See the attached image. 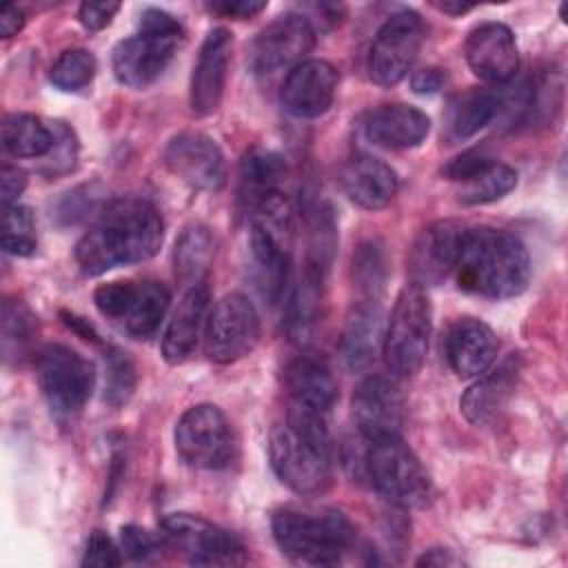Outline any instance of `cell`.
Listing matches in <instances>:
<instances>
[{"instance_id": "obj_47", "label": "cell", "mask_w": 568, "mask_h": 568, "mask_svg": "<svg viewBox=\"0 0 568 568\" xmlns=\"http://www.w3.org/2000/svg\"><path fill=\"white\" fill-rule=\"evenodd\" d=\"M444 80H446V75H444L439 69H433V67H430V69H422V71L413 73L410 87H413L415 93L426 95V93H437V91L442 89Z\"/></svg>"}, {"instance_id": "obj_12", "label": "cell", "mask_w": 568, "mask_h": 568, "mask_svg": "<svg viewBox=\"0 0 568 568\" xmlns=\"http://www.w3.org/2000/svg\"><path fill=\"white\" fill-rule=\"evenodd\" d=\"M160 526L169 544L178 548L191 564L233 566L244 561V546L229 530L200 515L171 513Z\"/></svg>"}, {"instance_id": "obj_26", "label": "cell", "mask_w": 568, "mask_h": 568, "mask_svg": "<svg viewBox=\"0 0 568 568\" xmlns=\"http://www.w3.org/2000/svg\"><path fill=\"white\" fill-rule=\"evenodd\" d=\"M501 111L499 93L486 89H468L455 95L444 113V135L448 142H462L479 133Z\"/></svg>"}, {"instance_id": "obj_6", "label": "cell", "mask_w": 568, "mask_h": 568, "mask_svg": "<svg viewBox=\"0 0 568 568\" xmlns=\"http://www.w3.org/2000/svg\"><path fill=\"white\" fill-rule=\"evenodd\" d=\"M364 466L373 488L390 504L402 508H419L428 504L430 477L402 435L371 439Z\"/></svg>"}, {"instance_id": "obj_1", "label": "cell", "mask_w": 568, "mask_h": 568, "mask_svg": "<svg viewBox=\"0 0 568 568\" xmlns=\"http://www.w3.org/2000/svg\"><path fill=\"white\" fill-rule=\"evenodd\" d=\"M164 237L162 215L140 197L106 202L91 229L75 244V262L84 275H102L122 264L153 257Z\"/></svg>"}, {"instance_id": "obj_28", "label": "cell", "mask_w": 568, "mask_h": 568, "mask_svg": "<svg viewBox=\"0 0 568 568\" xmlns=\"http://www.w3.org/2000/svg\"><path fill=\"white\" fill-rule=\"evenodd\" d=\"M213 253H215V242H213L211 231L202 224L186 226L180 233V237L175 242V251H173L175 277L186 288L204 284L209 268L213 264Z\"/></svg>"}, {"instance_id": "obj_14", "label": "cell", "mask_w": 568, "mask_h": 568, "mask_svg": "<svg viewBox=\"0 0 568 568\" xmlns=\"http://www.w3.org/2000/svg\"><path fill=\"white\" fill-rule=\"evenodd\" d=\"M166 169L197 191H220L226 182L224 153L213 138L200 131H182L164 146Z\"/></svg>"}, {"instance_id": "obj_17", "label": "cell", "mask_w": 568, "mask_h": 568, "mask_svg": "<svg viewBox=\"0 0 568 568\" xmlns=\"http://www.w3.org/2000/svg\"><path fill=\"white\" fill-rule=\"evenodd\" d=\"M337 69L320 58H306L293 67L280 91L282 106L295 118H317L328 111L337 91Z\"/></svg>"}, {"instance_id": "obj_42", "label": "cell", "mask_w": 568, "mask_h": 568, "mask_svg": "<svg viewBox=\"0 0 568 568\" xmlns=\"http://www.w3.org/2000/svg\"><path fill=\"white\" fill-rule=\"evenodd\" d=\"M490 160H493V158L484 155L481 151H464L462 155L453 158V160L442 169V173H444V178H448V180H453V182H464V180H468L470 175H475L477 171H481Z\"/></svg>"}, {"instance_id": "obj_43", "label": "cell", "mask_w": 568, "mask_h": 568, "mask_svg": "<svg viewBox=\"0 0 568 568\" xmlns=\"http://www.w3.org/2000/svg\"><path fill=\"white\" fill-rule=\"evenodd\" d=\"M120 11V2H82L78 9V20L89 31L104 29L113 16Z\"/></svg>"}, {"instance_id": "obj_21", "label": "cell", "mask_w": 568, "mask_h": 568, "mask_svg": "<svg viewBox=\"0 0 568 568\" xmlns=\"http://www.w3.org/2000/svg\"><path fill=\"white\" fill-rule=\"evenodd\" d=\"M339 182L348 200L366 211H377L390 204L397 195L399 178L382 160L368 153H355L339 171Z\"/></svg>"}, {"instance_id": "obj_23", "label": "cell", "mask_w": 568, "mask_h": 568, "mask_svg": "<svg viewBox=\"0 0 568 568\" xmlns=\"http://www.w3.org/2000/svg\"><path fill=\"white\" fill-rule=\"evenodd\" d=\"M428 131V115L408 104H382L373 109L364 120V135L368 142L390 151L419 146Z\"/></svg>"}, {"instance_id": "obj_7", "label": "cell", "mask_w": 568, "mask_h": 568, "mask_svg": "<svg viewBox=\"0 0 568 568\" xmlns=\"http://www.w3.org/2000/svg\"><path fill=\"white\" fill-rule=\"evenodd\" d=\"M430 302L422 286L406 284L393 306L384 331L382 355L395 377H413L428 353Z\"/></svg>"}, {"instance_id": "obj_41", "label": "cell", "mask_w": 568, "mask_h": 568, "mask_svg": "<svg viewBox=\"0 0 568 568\" xmlns=\"http://www.w3.org/2000/svg\"><path fill=\"white\" fill-rule=\"evenodd\" d=\"M120 546H122L124 555L133 561H146L149 557H153L160 550L158 539L149 530H144L135 524L120 528Z\"/></svg>"}, {"instance_id": "obj_4", "label": "cell", "mask_w": 568, "mask_h": 568, "mask_svg": "<svg viewBox=\"0 0 568 568\" xmlns=\"http://www.w3.org/2000/svg\"><path fill=\"white\" fill-rule=\"evenodd\" d=\"M277 548L295 564L335 566L351 550V521L326 506H284L271 519Z\"/></svg>"}, {"instance_id": "obj_24", "label": "cell", "mask_w": 568, "mask_h": 568, "mask_svg": "<svg viewBox=\"0 0 568 568\" xmlns=\"http://www.w3.org/2000/svg\"><path fill=\"white\" fill-rule=\"evenodd\" d=\"M206 306H209L206 284L191 286L180 297L166 324V331L162 335V355L169 364H182L193 355L200 335H204Z\"/></svg>"}, {"instance_id": "obj_20", "label": "cell", "mask_w": 568, "mask_h": 568, "mask_svg": "<svg viewBox=\"0 0 568 568\" xmlns=\"http://www.w3.org/2000/svg\"><path fill=\"white\" fill-rule=\"evenodd\" d=\"M497 335L477 317H459L446 335V357L457 377L484 375L497 357Z\"/></svg>"}, {"instance_id": "obj_45", "label": "cell", "mask_w": 568, "mask_h": 568, "mask_svg": "<svg viewBox=\"0 0 568 568\" xmlns=\"http://www.w3.org/2000/svg\"><path fill=\"white\" fill-rule=\"evenodd\" d=\"M27 186V175L22 169L4 164L0 171V195H2V209L18 204V197L22 195Z\"/></svg>"}, {"instance_id": "obj_46", "label": "cell", "mask_w": 568, "mask_h": 568, "mask_svg": "<svg viewBox=\"0 0 568 568\" xmlns=\"http://www.w3.org/2000/svg\"><path fill=\"white\" fill-rule=\"evenodd\" d=\"M213 13H220L224 18H235V20H246L257 16L260 11L266 9V2H253V0H224V2H213L209 4Z\"/></svg>"}, {"instance_id": "obj_39", "label": "cell", "mask_w": 568, "mask_h": 568, "mask_svg": "<svg viewBox=\"0 0 568 568\" xmlns=\"http://www.w3.org/2000/svg\"><path fill=\"white\" fill-rule=\"evenodd\" d=\"M51 124H53V133H55V144H53L51 153L47 155V164H49L47 175L69 173L75 166V158H78L75 135L64 122H51Z\"/></svg>"}, {"instance_id": "obj_22", "label": "cell", "mask_w": 568, "mask_h": 568, "mask_svg": "<svg viewBox=\"0 0 568 568\" xmlns=\"http://www.w3.org/2000/svg\"><path fill=\"white\" fill-rule=\"evenodd\" d=\"M284 388L291 406L328 415L337 399V382L328 362L315 353H302L284 368Z\"/></svg>"}, {"instance_id": "obj_27", "label": "cell", "mask_w": 568, "mask_h": 568, "mask_svg": "<svg viewBox=\"0 0 568 568\" xmlns=\"http://www.w3.org/2000/svg\"><path fill=\"white\" fill-rule=\"evenodd\" d=\"M515 373L517 368L513 366V362H504L493 373L479 375V379L464 393L459 406L470 424L484 426L495 419L513 390Z\"/></svg>"}, {"instance_id": "obj_29", "label": "cell", "mask_w": 568, "mask_h": 568, "mask_svg": "<svg viewBox=\"0 0 568 568\" xmlns=\"http://www.w3.org/2000/svg\"><path fill=\"white\" fill-rule=\"evenodd\" d=\"M169 302H171V293L164 284L151 282V280L138 282L120 324L131 337L149 339L160 328L166 315Z\"/></svg>"}, {"instance_id": "obj_50", "label": "cell", "mask_w": 568, "mask_h": 568, "mask_svg": "<svg viewBox=\"0 0 568 568\" xmlns=\"http://www.w3.org/2000/svg\"><path fill=\"white\" fill-rule=\"evenodd\" d=\"M437 11H442V13H448V16H462V13H466V11H470L473 9V4H464V2H450V0H446V2H430Z\"/></svg>"}, {"instance_id": "obj_37", "label": "cell", "mask_w": 568, "mask_h": 568, "mask_svg": "<svg viewBox=\"0 0 568 568\" xmlns=\"http://www.w3.org/2000/svg\"><path fill=\"white\" fill-rule=\"evenodd\" d=\"M135 284L138 282L126 280V282H109V284L98 286L95 293H93L95 308L104 317H109L113 322H120L124 317V313H126V306H129L131 297H133Z\"/></svg>"}, {"instance_id": "obj_10", "label": "cell", "mask_w": 568, "mask_h": 568, "mask_svg": "<svg viewBox=\"0 0 568 568\" xmlns=\"http://www.w3.org/2000/svg\"><path fill=\"white\" fill-rule=\"evenodd\" d=\"M204 353L215 364H231L248 355L260 339V317L242 293L224 295L204 322Z\"/></svg>"}, {"instance_id": "obj_18", "label": "cell", "mask_w": 568, "mask_h": 568, "mask_svg": "<svg viewBox=\"0 0 568 568\" xmlns=\"http://www.w3.org/2000/svg\"><path fill=\"white\" fill-rule=\"evenodd\" d=\"M470 71L490 84L510 82L519 69V49L513 31L501 22L475 27L464 44Z\"/></svg>"}, {"instance_id": "obj_8", "label": "cell", "mask_w": 568, "mask_h": 568, "mask_svg": "<svg viewBox=\"0 0 568 568\" xmlns=\"http://www.w3.org/2000/svg\"><path fill=\"white\" fill-rule=\"evenodd\" d=\"M40 390L58 417H73L91 397L95 384L93 364L64 344H47L36 355Z\"/></svg>"}, {"instance_id": "obj_48", "label": "cell", "mask_w": 568, "mask_h": 568, "mask_svg": "<svg viewBox=\"0 0 568 568\" xmlns=\"http://www.w3.org/2000/svg\"><path fill=\"white\" fill-rule=\"evenodd\" d=\"M24 24V13L16 7V4H7L0 11V36L2 38H11L16 36Z\"/></svg>"}, {"instance_id": "obj_30", "label": "cell", "mask_w": 568, "mask_h": 568, "mask_svg": "<svg viewBox=\"0 0 568 568\" xmlns=\"http://www.w3.org/2000/svg\"><path fill=\"white\" fill-rule=\"evenodd\" d=\"M2 144L13 158H47L55 144L53 124L31 113H9L2 120Z\"/></svg>"}, {"instance_id": "obj_9", "label": "cell", "mask_w": 568, "mask_h": 568, "mask_svg": "<svg viewBox=\"0 0 568 568\" xmlns=\"http://www.w3.org/2000/svg\"><path fill=\"white\" fill-rule=\"evenodd\" d=\"M173 437L178 455L193 468L217 470L229 466L235 455L231 424L213 404H197L184 410Z\"/></svg>"}, {"instance_id": "obj_40", "label": "cell", "mask_w": 568, "mask_h": 568, "mask_svg": "<svg viewBox=\"0 0 568 568\" xmlns=\"http://www.w3.org/2000/svg\"><path fill=\"white\" fill-rule=\"evenodd\" d=\"M120 564H122V555H120V548L113 544V539L104 530H93L84 548L82 566L115 568Z\"/></svg>"}, {"instance_id": "obj_35", "label": "cell", "mask_w": 568, "mask_h": 568, "mask_svg": "<svg viewBox=\"0 0 568 568\" xmlns=\"http://www.w3.org/2000/svg\"><path fill=\"white\" fill-rule=\"evenodd\" d=\"M36 224L33 215L27 206L13 204L4 209V231H2V248L11 255L27 257L36 251Z\"/></svg>"}, {"instance_id": "obj_2", "label": "cell", "mask_w": 568, "mask_h": 568, "mask_svg": "<svg viewBox=\"0 0 568 568\" xmlns=\"http://www.w3.org/2000/svg\"><path fill=\"white\" fill-rule=\"evenodd\" d=\"M275 475L297 495H322L331 484V435L326 415L291 406L268 437Z\"/></svg>"}, {"instance_id": "obj_32", "label": "cell", "mask_w": 568, "mask_h": 568, "mask_svg": "<svg viewBox=\"0 0 568 568\" xmlns=\"http://www.w3.org/2000/svg\"><path fill=\"white\" fill-rule=\"evenodd\" d=\"M246 197H257L271 191H280V182L286 175L284 158L273 149H253L244 155L240 166Z\"/></svg>"}, {"instance_id": "obj_11", "label": "cell", "mask_w": 568, "mask_h": 568, "mask_svg": "<svg viewBox=\"0 0 568 568\" xmlns=\"http://www.w3.org/2000/svg\"><path fill=\"white\" fill-rule=\"evenodd\" d=\"M424 42L422 18L404 9L390 16L377 31L368 53V75L375 84L393 87L406 78Z\"/></svg>"}, {"instance_id": "obj_33", "label": "cell", "mask_w": 568, "mask_h": 568, "mask_svg": "<svg viewBox=\"0 0 568 568\" xmlns=\"http://www.w3.org/2000/svg\"><path fill=\"white\" fill-rule=\"evenodd\" d=\"M38 322L20 300H7L2 306V353L4 359H20L29 353Z\"/></svg>"}, {"instance_id": "obj_34", "label": "cell", "mask_w": 568, "mask_h": 568, "mask_svg": "<svg viewBox=\"0 0 568 568\" xmlns=\"http://www.w3.org/2000/svg\"><path fill=\"white\" fill-rule=\"evenodd\" d=\"M95 55L87 49L62 51L49 69V80L60 91H78L87 87L95 75Z\"/></svg>"}, {"instance_id": "obj_5", "label": "cell", "mask_w": 568, "mask_h": 568, "mask_svg": "<svg viewBox=\"0 0 568 568\" xmlns=\"http://www.w3.org/2000/svg\"><path fill=\"white\" fill-rule=\"evenodd\" d=\"M182 40V24L162 9H144L140 31L120 40L111 55L113 75L120 84L144 89L155 82L175 55Z\"/></svg>"}, {"instance_id": "obj_44", "label": "cell", "mask_w": 568, "mask_h": 568, "mask_svg": "<svg viewBox=\"0 0 568 568\" xmlns=\"http://www.w3.org/2000/svg\"><path fill=\"white\" fill-rule=\"evenodd\" d=\"M98 195L100 193H93V186H78L71 193H67V197L58 204V213L55 215L67 217V222H75V220H80L93 206Z\"/></svg>"}, {"instance_id": "obj_38", "label": "cell", "mask_w": 568, "mask_h": 568, "mask_svg": "<svg viewBox=\"0 0 568 568\" xmlns=\"http://www.w3.org/2000/svg\"><path fill=\"white\" fill-rule=\"evenodd\" d=\"M353 273L357 277V286L368 293V300H373L375 291L384 284V260L375 244H364L353 260Z\"/></svg>"}, {"instance_id": "obj_25", "label": "cell", "mask_w": 568, "mask_h": 568, "mask_svg": "<svg viewBox=\"0 0 568 568\" xmlns=\"http://www.w3.org/2000/svg\"><path fill=\"white\" fill-rule=\"evenodd\" d=\"M384 331L382 308L375 300L357 302L351 308L342 333V355L351 371H364L377 359L384 344Z\"/></svg>"}, {"instance_id": "obj_19", "label": "cell", "mask_w": 568, "mask_h": 568, "mask_svg": "<svg viewBox=\"0 0 568 568\" xmlns=\"http://www.w3.org/2000/svg\"><path fill=\"white\" fill-rule=\"evenodd\" d=\"M353 419L366 442L399 435L404 422V402L397 386L379 375L362 379L353 393Z\"/></svg>"}, {"instance_id": "obj_49", "label": "cell", "mask_w": 568, "mask_h": 568, "mask_svg": "<svg viewBox=\"0 0 568 568\" xmlns=\"http://www.w3.org/2000/svg\"><path fill=\"white\" fill-rule=\"evenodd\" d=\"M453 564H457V557H453L450 550H442V548H435L417 559V566H453Z\"/></svg>"}, {"instance_id": "obj_15", "label": "cell", "mask_w": 568, "mask_h": 568, "mask_svg": "<svg viewBox=\"0 0 568 568\" xmlns=\"http://www.w3.org/2000/svg\"><path fill=\"white\" fill-rule=\"evenodd\" d=\"M466 229L468 226L457 220H437L428 224L408 251L410 282L424 288L442 284L453 275Z\"/></svg>"}, {"instance_id": "obj_31", "label": "cell", "mask_w": 568, "mask_h": 568, "mask_svg": "<svg viewBox=\"0 0 568 568\" xmlns=\"http://www.w3.org/2000/svg\"><path fill=\"white\" fill-rule=\"evenodd\" d=\"M517 184V171L504 162L490 160L481 171L459 182V200L464 204H488L501 200Z\"/></svg>"}, {"instance_id": "obj_16", "label": "cell", "mask_w": 568, "mask_h": 568, "mask_svg": "<svg viewBox=\"0 0 568 568\" xmlns=\"http://www.w3.org/2000/svg\"><path fill=\"white\" fill-rule=\"evenodd\" d=\"M231 51H233V36L229 33V29L215 27L206 33L200 47L197 60L193 64L191 87H189V104L197 118H204L217 111L224 95Z\"/></svg>"}, {"instance_id": "obj_36", "label": "cell", "mask_w": 568, "mask_h": 568, "mask_svg": "<svg viewBox=\"0 0 568 568\" xmlns=\"http://www.w3.org/2000/svg\"><path fill=\"white\" fill-rule=\"evenodd\" d=\"M135 386L133 364L120 348H109L104 355V402L122 406L129 402Z\"/></svg>"}, {"instance_id": "obj_3", "label": "cell", "mask_w": 568, "mask_h": 568, "mask_svg": "<svg viewBox=\"0 0 568 568\" xmlns=\"http://www.w3.org/2000/svg\"><path fill=\"white\" fill-rule=\"evenodd\" d=\"M453 275L466 293L506 300L526 288L530 257L524 242L513 233L490 226H468Z\"/></svg>"}, {"instance_id": "obj_13", "label": "cell", "mask_w": 568, "mask_h": 568, "mask_svg": "<svg viewBox=\"0 0 568 568\" xmlns=\"http://www.w3.org/2000/svg\"><path fill=\"white\" fill-rule=\"evenodd\" d=\"M315 47V29L302 13H284L266 24L253 40L248 51L251 69L268 75L280 69H293L306 60Z\"/></svg>"}]
</instances>
